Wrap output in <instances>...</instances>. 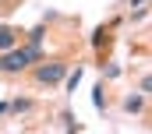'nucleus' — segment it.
<instances>
[{
    "instance_id": "4",
    "label": "nucleus",
    "mask_w": 152,
    "mask_h": 134,
    "mask_svg": "<svg viewBox=\"0 0 152 134\" xmlns=\"http://www.w3.org/2000/svg\"><path fill=\"white\" fill-rule=\"evenodd\" d=\"M142 106H145V95H127V99H124V109H127V113H138Z\"/></svg>"
},
{
    "instance_id": "1",
    "label": "nucleus",
    "mask_w": 152,
    "mask_h": 134,
    "mask_svg": "<svg viewBox=\"0 0 152 134\" xmlns=\"http://www.w3.org/2000/svg\"><path fill=\"white\" fill-rule=\"evenodd\" d=\"M39 57H42V50H39V46H32V42H28L25 50H14V46H11V50L0 57V71H7V74H14V71H25L28 64H36Z\"/></svg>"
},
{
    "instance_id": "3",
    "label": "nucleus",
    "mask_w": 152,
    "mask_h": 134,
    "mask_svg": "<svg viewBox=\"0 0 152 134\" xmlns=\"http://www.w3.org/2000/svg\"><path fill=\"white\" fill-rule=\"evenodd\" d=\"M11 46H14V28L0 25V50H11Z\"/></svg>"
},
{
    "instance_id": "5",
    "label": "nucleus",
    "mask_w": 152,
    "mask_h": 134,
    "mask_svg": "<svg viewBox=\"0 0 152 134\" xmlns=\"http://www.w3.org/2000/svg\"><path fill=\"white\" fill-rule=\"evenodd\" d=\"M92 102H96V109H103V106H106V95H103V85H96V92H92Z\"/></svg>"
},
{
    "instance_id": "8",
    "label": "nucleus",
    "mask_w": 152,
    "mask_h": 134,
    "mask_svg": "<svg viewBox=\"0 0 152 134\" xmlns=\"http://www.w3.org/2000/svg\"><path fill=\"white\" fill-rule=\"evenodd\" d=\"M28 42L39 46V42H42V28H32V32H28Z\"/></svg>"
},
{
    "instance_id": "9",
    "label": "nucleus",
    "mask_w": 152,
    "mask_h": 134,
    "mask_svg": "<svg viewBox=\"0 0 152 134\" xmlns=\"http://www.w3.org/2000/svg\"><path fill=\"white\" fill-rule=\"evenodd\" d=\"M131 4H145V0H131Z\"/></svg>"
},
{
    "instance_id": "7",
    "label": "nucleus",
    "mask_w": 152,
    "mask_h": 134,
    "mask_svg": "<svg viewBox=\"0 0 152 134\" xmlns=\"http://www.w3.org/2000/svg\"><path fill=\"white\" fill-rule=\"evenodd\" d=\"M78 81H81V67H75V74H67V88H71V92L78 88Z\"/></svg>"
},
{
    "instance_id": "2",
    "label": "nucleus",
    "mask_w": 152,
    "mask_h": 134,
    "mask_svg": "<svg viewBox=\"0 0 152 134\" xmlns=\"http://www.w3.org/2000/svg\"><path fill=\"white\" fill-rule=\"evenodd\" d=\"M64 74H67V67L57 64V60L36 67V81H39V85H57V81H64Z\"/></svg>"
},
{
    "instance_id": "6",
    "label": "nucleus",
    "mask_w": 152,
    "mask_h": 134,
    "mask_svg": "<svg viewBox=\"0 0 152 134\" xmlns=\"http://www.w3.org/2000/svg\"><path fill=\"white\" fill-rule=\"evenodd\" d=\"M11 109H14V113H28L32 102H28V99H14V102H11Z\"/></svg>"
}]
</instances>
